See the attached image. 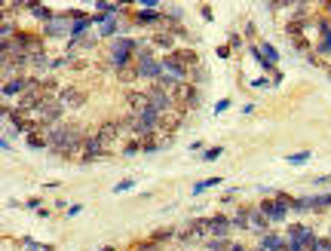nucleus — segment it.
<instances>
[{"mask_svg": "<svg viewBox=\"0 0 331 251\" xmlns=\"http://www.w3.org/2000/svg\"><path fill=\"white\" fill-rule=\"evenodd\" d=\"M230 227H233V221L224 218V215L209 218V236H212V239H227V236H230Z\"/></svg>", "mask_w": 331, "mask_h": 251, "instance_id": "7", "label": "nucleus"}, {"mask_svg": "<svg viewBox=\"0 0 331 251\" xmlns=\"http://www.w3.org/2000/svg\"><path fill=\"white\" fill-rule=\"evenodd\" d=\"M307 159H310V153H307V150H304V153H292V156H289V163H292V166H304Z\"/></svg>", "mask_w": 331, "mask_h": 251, "instance_id": "21", "label": "nucleus"}, {"mask_svg": "<svg viewBox=\"0 0 331 251\" xmlns=\"http://www.w3.org/2000/svg\"><path fill=\"white\" fill-rule=\"evenodd\" d=\"M135 18H138L141 25H160V28L166 25V21H163V15H160V12H153V9H141Z\"/></svg>", "mask_w": 331, "mask_h": 251, "instance_id": "12", "label": "nucleus"}, {"mask_svg": "<svg viewBox=\"0 0 331 251\" xmlns=\"http://www.w3.org/2000/svg\"><path fill=\"white\" fill-rule=\"evenodd\" d=\"M147 101H150V110H153V113H160V117H163V113H169V110L175 107L172 95H169V92H163V89H160L157 83H153V86L147 89Z\"/></svg>", "mask_w": 331, "mask_h": 251, "instance_id": "3", "label": "nucleus"}, {"mask_svg": "<svg viewBox=\"0 0 331 251\" xmlns=\"http://www.w3.org/2000/svg\"><path fill=\"white\" fill-rule=\"evenodd\" d=\"M114 28H117V25H114V21H104V25H101V34H104V37H107V34H114Z\"/></svg>", "mask_w": 331, "mask_h": 251, "instance_id": "25", "label": "nucleus"}, {"mask_svg": "<svg viewBox=\"0 0 331 251\" xmlns=\"http://www.w3.org/2000/svg\"><path fill=\"white\" fill-rule=\"evenodd\" d=\"M316 251H331V239H319L316 242Z\"/></svg>", "mask_w": 331, "mask_h": 251, "instance_id": "24", "label": "nucleus"}, {"mask_svg": "<svg viewBox=\"0 0 331 251\" xmlns=\"http://www.w3.org/2000/svg\"><path fill=\"white\" fill-rule=\"evenodd\" d=\"M178 239L184 242V245H193V242H206V239H212L209 236V221H190L184 230H178Z\"/></svg>", "mask_w": 331, "mask_h": 251, "instance_id": "1", "label": "nucleus"}, {"mask_svg": "<svg viewBox=\"0 0 331 251\" xmlns=\"http://www.w3.org/2000/svg\"><path fill=\"white\" fill-rule=\"evenodd\" d=\"M129 187H132V181H120V184H117L114 190H117V193H123V190H129Z\"/></svg>", "mask_w": 331, "mask_h": 251, "instance_id": "27", "label": "nucleus"}, {"mask_svg": "<svg viewBox=\"0 0 331 251\" xmlns=\"http://www.w3.org/2000/svg\"><path fill=\"white\" fill-rule=\"evenodd\" d=\"M233 251H252V248H246V245H236V242H233Z\"/></svg>", "mask_w": 331, "mask_h": 251, "instance_id": "29", "label": "nucleus"}, {"mask_svg": "<svg viewBox=\"0 0 331 251\" xmlns=\"http://www.w3.org/2000/svg\"><path fill=\"white\" fill-rule=\"evenodd\" d=\"M172 101H175L181 110H193V107L200 104V92H196V86H193V83H181V86L175 89Z\"/></svg>", "mask_w": 331, "mask_h": 251, "instance_id": "2", "label": "nucleus"}, {"mask_svg": "<svg viewBox=\"0 0 331 251\" xmlns=\"http://www.w3.org/2000/svg\"><path fill=\"white\" fill-rule=\"evenodd\" d=\"M258 49H261V55H264V58H267L270 64H273V61L279 58V55H276V49H273V46H267V43H264V46H258Z\"/></svg>", "mask_w": 331, "mask_h": 251, "instance_id": "20", "label": "nucleus"}, {"mask_svg": "<svg viewBox=\"0 0 331 251\" xmlns=\"http://www.w3.org/2000/svg\"><path fill=\"white\" fill-rule=\"evenodd\" d=\"M126 104H129V113H138V117L150 110L147 92H138V89H129V92H126Z\"/></svg>", "mask_w": 331, "mask_h": 251, "instance_id": "5", "label": "nucleus"}, {"mask_svg": "<svg viewBox=\"0 0 331 251\" xmlns=\"http://www.w3.org/2000/svg\"><path fill=\"white\" fill-rule=\"evenodd\" d=\"M58 98H61V104H64V107H80V104L86 101V95H83L80 89H74V86L61 89V95H58Z\"/></svg>", "mask_w": 331, "mask_h": 251, "instance_id": "9", "label": "nucleus"}, {"mask_svg": "<svg viewBox=\"0 0 331 251\" xmlns=\"http://www.w3.org/2000/svg\"><path fill=\"white\" fill-rule=\"evenodd\" d=\"M31 12H34V15H37V18H43V21H46V25H49V21H52V12H49V9H46V6H34V3H31Z\"/></svg>", "mask_w": 331, "mask_h": 251, "instance_id": "18", "label": "nucleus"}, {"mask_svg": "<svg viewBox=\"0 0 331 251\" xmlns=\"http://www.w3.org/2000/svg\"><path fill=\"white\" fill-rule=\"evenodd\" d=\"M86 28H89V18H77V21L71 25V34H74V37H80Z\"/></svg>", "mask_w": 331, "mask_h": 251, "instance_id": "19", "label": "nucleus"}, {"mask_svg": "<svg viewBox=\"0 0 331 251\" xmlns=\"http://www.w3.org/2000/svg\"><path fill=\"white\" fill-rule=\"evenodd\" d=\"M120 80H123V83H132V80H138V67H135V64H126V67H120Z\"/></svg>", "mask_w": 331, "mask_h": 251, "instance_id": "14", "label": "nucleus"}, {"mask_svg": "<svg viewBox=\"0 0 331 251\" xmlns=\"http://www.w3.org/2000/svg\"><path fill=\"white\" fill-rule=\"evenodd\" d=\"M68 31H71V28H68L61 18H52V21L46 25V34H49V37H58V34H68Z\"/></svg>", "mask_w": 331, "mask_h": 251, "instance_id": "13", "label": "nucleus"}, {"mask_svg": "<svg viewBox=\"0 0 331 251\" xmlns=\"http://www.w3.org/2000/svg\"><path fill=\"white\" fill-rule=\"evenodd\" d=\"M175 34H178V28H163V31H157L153 34V46H160V49H172L175 46Z\"/></svg>", "mask_w": 331, "mask_h": 251, "instance_id": "8", "label": "nucleus"}, {"mask_svg": "<svg viewBox=\"0 0 331 251\" xmlns=\"http://www.w3.org/2000/svg\"><path fill=\"white\" fill-rule=\"evenodd\" d=\"M95 135H98V141L104 144V150H111V147H114V141L123 135V129H120V123H101Z\"/></svg>", "mask_w": 331, "mask_h": 251, "instance_id": "6", "label": "nucleus"}, {"mask_svg": "<svg viewBox=\"0 0 331 251\" xmlns=\"http://www.w3.org/2000/svg\"><path fill=\"white\" fill-rule=\"evenodd\" d=\"M28 86H31V80H6V83H3V95H6V98H9V95H18V92L25 95Z\"/></svg>", "mask_w": 331, "mask_h": 251, "instance_id": "11", "label": "nucleus"}, {"mask_svg": "<svg viewBox=\"0 0 331 251\" xmlns=\"http://www.w3.org/2000/svg\"><path fill=\"white\" fill-rule=\"evenodd\" d=\"M267 224H270V221H267L261 212H252V221H249V227H252V230H267Z\"/></svg>", "mask_w": 331, "mask_h": 251, "instance_id": "15", "label": "nucleus"}, {"mask_svg": "<svg viewBox=\"0 0 331 251\" xmlns=\"http://www.w3.org/2000/svg\"><path fill=\"white\" fill-rule=\"evenodd\" d=\"M249 221H252V209H239V212H236V218H233V224H236V227H249Z\"/></svg>", "mask_w": 331, "mask_h": 251, "instance_id": "17", "label": "nucleus"}, {"mask_svg": "<svg viewBox=\"0 0 331 251\" xmlns=\"http://www.w3.org/2000/svg\"><path fill=\"white\" fill-rule=\"evenodd\" d=\"M135 67H138V77H147V80H160L166 71H163V61H153V55H144V58H138L135 61Z\"/></svg>", "mask_w": 331, "mask_h": 251, "instance_id": "4", "label": "nucleus"}, {"mask_svg": "<svg viewBox=\"0 0 331 251\" xmlns=\"http://www.w3.org/2000/svg\"><path fill=\"white\" fill-rule=\"evenodd\" d=\"M98 251H114V248H111V245H107V248H98Z\"/></svg>", "mask_w": 331, "mask_h": 251, "instance_id": "30", "label": "nucleus"}, {"mask_svg": "<svg viewBox=\"0 0 331 251\" xmlns=\"http://www.w3.org/2000/svg\"><path fill=\"white\" fill-rule=\"evenodd\" d=\"M328 12H331V3H328Z\"/></svg>", "mask_w": 331, "mask_h": 251, "instance_id": "31", "label": "nucleus"}, {"mask_svg": "<svg viewBox=\"0 0 331 251\" xmlns=\"http://www.w3.org/2000/svg\"><path fill=\"white\" fill-rule=\"evenodd\" d=\"M135 251H157V245H153V242H141Z\"/></svg>", "mask_w": 331, "mask_h": 251, "instance_id": "28", "label": "nucleus"}, {"mask_svg": "<svg viewBox=\"0 0 331 251\" xmlns=\"http://www.w3.org/2000/svg\"><path fill=\"white\" fill-rule=\"evenodd\" d=\"M181 117H184V113H181V110H175V107H172V110H169V113H163V117H160V129H163V132H169V135H172V132H175V129H178V126H181Z\"/></svg>", "mask_w": 331, "mask_h": 251, "instance_id": "10", "label": "nucleus"}, {"mask_svg": "<svg viewBox=\"0 0 331 251\" xmlns=\"http://www.w3.org/2000/svg\"><path fill=\"white\" fill-rule=\"evenodd\" d=\"M218 156H221V147H212V150L206 153V159H218Z\"/></svg>", "mask_w": 331, "mask_h": 251, "instance_id": "26", "label": "nucleus"}, {"mask_svg": "<svg viewBox=\"0 0 331 251\" xmlns=\"http://www.w3.org/2000/svg\"><path fill=\"white\" fill-rule=\"evenodd\" d=\"M209 251H233L230 239H209Z\"/></svg>", "mask_w": 331, "mask_h": 251, "instance_id": "16", "label": "nucleus"}, {"mask_svg": "<svg viewBox=\"0 0 331 251\" xmlns=\"http://www.w3.org/2000/svg\"><path fill=\"white\" fill-rule=\"evenodd\" d=\"M141 150V141H129L126 144V156H132V153H138Z\"/></svg>", "mask_w": 331, "mask_h": 251, "instance_id": "23", "label": "nucleus"}, {"mask_svg": "<svg viewBox=\"0 0 331 251\" xmlns=\"http://www.w3.org/2000/svg\"><path fill=\"white\" fill-rule=\"evenodd\" d=\"M215 184H221V178H209V181H200V184L193 187V193H203L206 187H215Z\"/></svg>", "mask_w": 331, "mask_h": 251, "instance_id": "22", "label": "nucleus"}]
</instances>
